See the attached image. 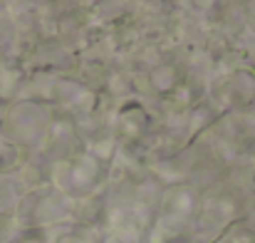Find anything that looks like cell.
I'll return each instance as SVG.
<instances>
[]
</instances>
